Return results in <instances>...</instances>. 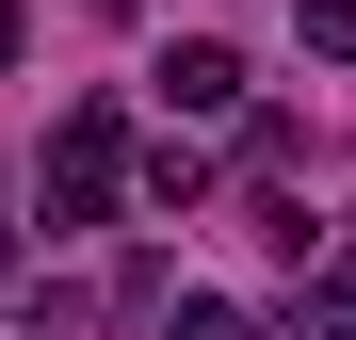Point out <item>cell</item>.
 I'll return each mask as SVG.
<instances>
[{"instance_id":"obj_1","label":"cell","mask_w":356,"mask_h":340,"mask_svg":"<svg viewBox=\"0 0 356 340\" xmlns=\"http://www.w3.org/2000/svg\"><path fill=\"white\" fill-rule=\"evenodd\" d=\"M130 179H146V162H130V130H113V97H81L65 130H49V227H113Z\"/></svg>"},{"instance_id":"obj_5","label":"cell","mask_w":356,"mask_h":340,"mask_svg":"<svg viewBox=\"0 0 356 340\" xmlns=\"http://www.w3.org/2000/svg\"><path fill=\"white\" fill-rule=\"evenodd\" d=\"M324 324H340V340H356V243H340V259H324Z\"/></svg>"},{"instance_id":"obj_3","label":"cell","mask_w":356,"mask_h":340,"mask_svg":"<svg viewBox=\"0 0 356 340\" xmlns=\"http://www.w3.org/2000/svg\"><path fill=\"white\" fill-rule=\"evenodd\" d=\"M162 340H243V308H227V292H178V308H162Z\"/></svg>"},{"instance_id":"obj_4","label":"cell","mask_w":356,"mask_h":340,"mask_svg":"<svg viewBox=\"0 0 356 340\" xmlns=\"http://www.w3.org/2000/svg\"><path fill=\"white\" fill-rule=\"evenodd\" d=\"M308 49H324V65H356V0H308Z\"/></svg>"},{"instance_id":"obj_2","label":"cell","mask_w":356,"mask_h":340,"mask_svg":"<svg viewBox=\"0 0 356 340\" xmlns=\"http://www.w3.org/2000/svg\"><path fill=\"white\" fill-rule=\"evenodd\" d=\"M227 97H243V49L227 33H178L162 49V113H227Z\"/></svg>"}]
</instances>
